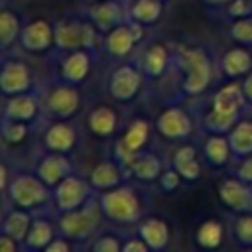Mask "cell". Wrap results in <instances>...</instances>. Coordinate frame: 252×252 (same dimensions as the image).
I'll list each match as a JSON object with an SVG mask.
<instances>
[{
	"label": "cell",
	"mask_w": 252,
	"mask_h": 252,
	"mask_svg": "<svg viewBox=\"0 0 252 252\" xmlns=\"http://www.w3.org/2000/svg\"><path fill=\"white\" fill-rule=\"evenodd\" d=\"M177 67L183 73V91L187 94H199L211 83L213 69L203 49H193V47L179 49Z\"/></svg>",
	"instance_id": "1"
},
{
	"label": "cell",
	"mask_w": 252,
	"mask_h": 252,
	"mask_svg": "<svg viewBox=\"0 0 252 252\" xmlns=\"http://www.w3.org/2000/svg\"><path fill=\"white\" fill-rule=\"evenodd\" d=\"M100 215H102L100 205H96L93 199H87L81 207H77L73 211H65L61 215L59 230H61L63 238L85 240L96 230Z\"/></svg>",
	"instance_id": "2"
},
{
	"label": "cell",
	"mask_w": 252,
	"mask_h": 252,
	"mask_svg": "<svg viewBox=\"0 0 252 252\" xmlns=\"http://www.w3.org/2000/svg\"><path fill=\"white\" fill-rule=\"evenodd\" d=\"M100 209L112 222H134L138 220L142 209L140 199L132 187H112L100 197Z\"/></svg>",
	"instance_id": "3"
},
{
	"label": "cell",
	"mask_w": 252,
	"mask_h": 252,
	"mask_svg": "<svg viewBox=\"0 0 252 252\" xmlns=\"http://www.w3.org/2000/svg\"><path fill=\"white\" fill-rule=\"evenodd\" d=\"M47 185L37 177L32 175H20L12 181L10 187V199L16 207L20 209H30V207H37L43 205L47 201Z\"/></svg>",
	"instance_id": "4"
},
{
	"label": "cell",
	"mask_w": 252,
	"mask_h": 252,
	"mask_svg": "<svg viewBox=\"0 0 252 252\" xmlns=\"http://www.w3.org/2000/svg\"><path fill=\"white\" fill-rule=\"evenodd\" d=\"M55 43L65 51L89 49L94 45V28L81 22H63L55 28Z\"/></svg>",
	"instance_id": "5"
},
{
	"label": "cell",
	"mask_w": 252,
	"mask_h": 252,
	"mask_svg": "<svg viewBox=\"0 0 252 252\" xmlns=\"http://www.w3.org/2000/svg\"><path fill=\"white\" fill-rule=\"evenodd\" d=\"M220 201L236 213H252V183L244 179H224L219 187Z\"/></svg>",
	"instance_id": "6"
},
{
	"label": "cell",
	"mask_w": 252,
	"mask_h": 252,
	"mask_svg": "<svg viewBox=\"0 0 252 252\" xmlns=\"http://www.w3.org/2000/svg\"><path fill=\"white\" fill-rule=\"evenodd\" d=\"M142 83V71L132 65H122L110 75L108 93L116 100H130L136 96Z\"/></svg>",
	"instance_id": "7"
},
{
	"label": "cell",
	"mask_w": 252,
	"mask_h": 252,
	"mask_svg": "<svg viewBox=\"0 0 252 252\" xmlns=\"http://www.w3.org/2000/svg\"><path fill=\"white\" fill-rule=\"evenodd\" d=\"M55 205L61 213L65 211H73L77 207H81L87 199H89V187L73 175H67L63 181L57 183L55 187Z\"/></svg>",
	"instance_id": "8"
},
{
	"label": "cell",
	"mask_w": 252,
	"mask_h": 252,
	"mask_svg": "<svg viewBox=\"0 0 252 252\" xmlns=\"http://www.w3.org/2000/svg\"><path fill=\"white\" fill-rule=\"evenodd\" d=\"M142 24L140 22H132L128 26L124 24H118L116 28H112L106 35V49L116 55V57H122V55H128L134 47L136 41H140L142 37Z\"/></svg>",
	"instance_id": "9"
},
{
	"label": "cell",
	"mask_w": 252,
	"mask_h": 252,
	"mask_svg": "<svg viewBox=\"0 0 252 252\" xmlns=\"http://www.w3.org/2000/svg\"><path fill=\"white\" fill-rule=\"evenodd\" d=\"M0 83H2V93L6 96L20 94V93H26L30 89L32 73H30V69H28V65L24 61L12 59V61L4 63Z\"/></svg>",
	"instance_id": "10"
},
{
	"label": "cell",
	"mask_w": 252,
	"mask_h": 252,
	"mask_svg": "<svg viewBox=\"0 0 252 252\" xmlns=\"http://www.w3.org/2000/svg\"><path fill=\"white\" fill-rule=\"evenodd\" d=\"M45 110L51 114V116H57V118H67L71 116L77 106H79V93L73 89V87H55L51 89L47 94H45V102H43Z\"/></svg>",
	"instance_id": "11"
},
{
	"label": "cell",
	"mask_w": 252,
	"mask_h": 252,
	"mask_svg": "<svg viewBox=\"0 0 252 252\" xmlns=\"http://www.w3.org/2000/svg\"><path fill=\"white\" fill-rule=\"evenodd\" d=\"M191 118L183 108H167L158 118V130L169 140H183L191 134Z\"/></svg>",
	"instance_id": "12"
},
{
	"label": "cell",
	"mask_w": 252,
	"mask_h": 252,
	"mask_svg": "<svg viewBox=\"0 0 252 252\" xmlns=\"http://www.w3.org/2000/svg\"><path fill=\"white\" fill-rule=\"evenodd\" d=\"M20 35L22 45L28 51H43L51 45V41H55V30H51V26L43 20H33L22 30Z\"/></svg>",
	"instance_id": "13"
},
{
	"label": "cell",
	"mask_w": 252,
	"mask_h": 252,
	"mask_svg": "<svg viewBox=\"0 0 252 252\" xmlns=\"http://www.w3.org/2000/svg\"><path fill=\"white\" fill-rule=\"evenodd\" d=\"M37 175L47 187H53L59 181H63L67 175H71V161L65 156H61V152L51 154V156H47L39 161Z\"/></svg>",
	"instance_id": "14"
},
{
	"label": "cell",
	"mask_w": 252,
	"mask_h": 252,
	"mask_svg": "<svg viewBox=\"0 0 252 252\" xmlns=\"http://www.w3.org/2000/svg\"><path fill=\"white\" fill-rule=\"evenodd\" d=\"M246 102V94L240 83H228L224 85L213 98V108L228 114H240L242 106Z\"/></svg>",
	"instance_id": "15"
},
{
	"label": "cell",
	"mask_w": 252,
	"mask_h": 252,
	"mask_svg": "<svg viewBox=\"0 0 252 252\" xmlns=\"http://www.w3.org/2000/svg\"><path fill=\"white\" fill-rule=\"evenodd\" d=\"M37 112V102L33 96L20 93L12 94L4 104V120H30Z\"/></svg>",
	"instance_id": "16"
},
{
	"label": "cell",
	"mask_w": 252,
	"mask_h": 252,
	"mask_svg": "<svg viewBox=\"0 0 252 252\" xmlns=\"http://www.w3.org/2000/svg\"><path fill=\"white\" fill-rule=\"evenodd\" d=\"M122 6L114 0H100L93 10L91 16L94 20V26L98 30H112L122 22Z\"/></svg>",
	"instance_id": "17"
},
{
	"label": "cell",
	"mask_w": 252,
	"mask_h": 252,
	"mask_svg": "<svg viewBox=\"0 0 252 252\" xmlns=\"http://www.w3.org/2000/svg\"><path fill=\"white\" fill-rule=\"evenodd\" d=\"M89 69H91V59H89L87 51L85 49H75V51H71L69 57L63 59L61 75L69 83H79L89 75Z\"/></svg>",
	"instance_id": "18"
},
{
	"label": "cell",
	"mask_w": 252,
	"mask_h": 252,
	"mask_svg": "<svg viewBox=\"0 0 252 252\" xmlns=\"http://www.w3.org/2000/svg\"><path fill=\"white\" fill-rule=\"evenodd\" d=\"M138 234L148 242L150 248H163L169 240V228L161 219H144L138 226Z\"/></svg>",
	"instance_id": "19"
},
{
	"label": "cell",
	"mask_w": 252,
	"mask_h": 252,
	"mask_svg": "<svg viewBox=\"0 0 252 252\" xmlns=\"http://www.w3.org/2000/svg\"><path fill=\"white\" fill-rule=\"evenodd\" d=\"M173 169H177V173L189 181L197 179L201 173V163L197 159V152L193 146H181L175 154H173Z\"/></svg>",
	"instance_id": "20"
},
{
	"label": "cell",
	"mask_w": 252,
	"mask_h": 252,
	"mask_svg": "<svg viewBox=\"0 0 252 252\" xmlns=\"http://www.w3.org/2000/svg\"><path fill=\"white\" fill-rule=\"evenodd\" d=\"M203 154H205V161L219 167V165H224L232 154V148H230V142L220 136V134H211L205 142V148H203Z\"/></svg>",
	"instance_id": "21"
},
{
	"label": "cell",
	"mask_w": 252,
	"mask_h": 252,
	"mask_svg": "<svg viewBox=\"0 0 252 252\" xmlns=\"http://www.w3.org/2000/svg\"><path fill=\"white\" fill-rule=\"evenodd\" d=\"M232 154L238 158L252 156V120H240L228 134Z\"/></svg>",
	"instance_id": "22"
},
{
	"label": "cell",
	"mask_w": 252,
	"mask_h": 252,
	"mask_svg": "<svg viewBox=\"0 0 252 252\" xmlns=\"http://www.w3.org/2000/svg\"><path fill=\"white\" fill-rule=\"evenodd\" d=\"M167 59H169V53H167L165 45H161V43L150 45L140 63L142 73L148 77H159L163 73V69L167 67Z\"/></svg>",
	"instance_id": "23"
},
{
	"label": "cell",
	"mask_w": 252,
	"mask_h": 252,
	"mask_svg": "<svg viewBox=\"0 0 252 252\" xmlns=\"http://www.w3.org/2000/svg\"><path fill=\"white\" fill-rule=\"evenodd\" d=\"M45 144L53 152H67L75 144V130L65 122H55L45 132Z\"/></svg>",
	"instance_id": "24"
},
{
	"label": "cell",
	"mask_w": 252,
	"mask_h": 252,
	"mask_svg": "<svg viewBox=\"0 0 252 252\" xmlns=\"http://www.w3.org/2000/svg\"><path fill=\"white\" fill-rule=\"evenodd\" d=\"M55 236H53L51 224L47 220H43V219H35V220H32V226L28 230V236L24 240V246L28 250H45L47 244Z\"/></svg>",
	"instance_id": "25"
},
{
	"label": "cell",
	"mask_w": 252,
	"mask_h": 252,
	"mask_svg": "<svg viewBox=\"0 0 252 252\" xmlns=\"http://www.w3.org/2000/svg\"><path fill=\"white\" fill-rule=\"evenodd\" d=\"M220 65H222V71L228 77H240V75H246L252 69V57H250V53L246 49L234 47L222 57Z\"/></svg>",
	"instance_id": "26"
},
{
	"label": "cell",
	"mask_w": 252,
	"mask_h": 252,
	"mask_svg": "<svg viewBox=\"0 0 252 252\" xmlns=\"http://www.w3.org/2000/svg\"><path fill=\"white\" fill-rule=\"evenodd\" d=\"M87 122H89V128H91L93 134L110 136L114 132V128H116V114L108 106H98L89 114Z\"/></svg>",
	"instance_id": "27"
},
{
	"label": "cell",
	"mask_w": 252,
	"mask_h": 252,
	"mask_svg": "<svg viewBox=\"0 0 252 252\" xmlns=\"http://www.w3.org/2000/svg\"><path fill=\"white\" fill-rule=\"evenodd\" d=\"M120 183V169L112 163V161H104L98 163L93 173H91V187L98 189V191H106L112 189Z\"/></svg>",
	"instance_id": "28"
},
{
	"label": "cell",
	"mask_w": 252,
	"mask_h": 252,
	"mask_svg": "<svg viewBox=\"0 0 252 252\" xmlns=\"http://www.w3.org/2000/svg\"><path fill=\"white\" fill-rule=\"evenodd\" d=\"M130 169L142 181H154L156 177L161 175V163L154 154H138Z\"/></svg>",
	"instance_id": "29"
},
{
	"label": "cell",
	"mask_w": 252,
	"mask_h": 252,
	"mask_svg": "<svg viewBox=\"0 0 252 252\" xmlns=\"http://www.w3.org/2000/svg\"><path fill=\"white\" fill-rule=\"evenodd\" d=\"M32 226V219L30 215H26L24 211H12L10 215L4 217V222H2V232L4 234H10L12 238L24 242L26 236H28V230Z\"/></svg>",
	"instance_id": "30"
},
{
	"label": "cell",
	"mask_w": 252,
	"mask_h": 252,
	"mask_svg": "<svg viewBox=\"0 0 252 252\" xmlns=\"http://www.w3.org/2000/svg\"><path fill=\"white\" fill-rule=\"evenodd\" d=\"M161 2L163 0H134L130 6V14L140 24H152L161 14Z\"/></svg>",
	"instance_id": "31"
},
{
	"label": "cell",
	"mask_w": 252,
	"mask_h": 252,
	"mask_svg": "<svg viewBox=\"0 0 252 252\" xmlns=\"http://www.w3.org/2000/svg\"><path fill=\"white\" fill-rule=\"evenodd\" d=\"M238 114H228V112H220L217 108H211L203 120L205 124V130L209 134H224V132H230V126L236 122Z\"/></svg>",
	"instance_id": "32"
},
{
	"label": "cell",
	"mask_w": 252,
	"mask_h": 252,
	"mask_svg": "<svg viewBox=\"0 0 252 252\" xmlns=\"http://www.w3.org/2000/svg\"><path fill=\"white\" fill-rule=\"evenodd\" d=\"M148 136H150V124L146 120H134L128 126L122 138V144L132 152H140V148L148 142Z\"/></svg>",
	"instance_id": "33"
},
{
	"label": "cell",
	"mask_w": 252,
	"mask_h": 252,
	"mask_svg": "<svg viewBox=\"0 0 252 252\" xmlns=\"http://www.w3.org/2000/svg\"><path fill=\"white\" fill-rule=\"evenodd\" d=\"M222 240V226L217 220H207L197 230V242L203 248H217Z\"/></svg>",
	"instance_id": "34"
},
{
	"label": "cell",
	"mask_w": 252,
	"mask_h": 252,
	"mask_svg": "<svg viewBox=\"0 0 252 252\" xmlns=\"http://www.w3.org/2000/svg\"><path fill=\"white\" fill-rule=\"evenodd\" d=\"M20 33V22L16 18V14L4 10L0 16V35H2V47L6 49Z\"/></svg>",
	"instance_id": "35"
},
{
	"label": "cell",
	"mask_w": 252,
	"mask_h": 252,
	"mask_svg": "<svg viewBox=\"0 0 252 252\" xmlns=\"http://www.w3.org/2000/svg\"><path fill=\"white\" fill-rule=\"evenodd\" d=\"M232 238L242 246H252V213H240L232 226Z\"/></svg>",
	"instance_id": "36"
},
{
	"label": "cell",
	"mask_w": 252,
	"mask_h": 252,
	"mask_svg": "<svg viewBox=\"0 0 252 252\" xmlns=\"http://www.w3.org/2000/svg\"><path fill=\"white\" fill-rule=\"evenodd\" d=\"M230 35L232 39H236L238 43H252V16H242L236 18L230 26Z\"/></svg>",
	"instance_id": "37"
},
{
	"label": "cell",
	"mask_w": 252,
	"mask_h": 252,
	"mask_svg": "<svg viewBox=\"0 0 252 252\" xmlns=\"http://www.w3.org/2000/svg\"><path fill=\"white\" fill-rule=\"evenodd\" d=\"M2 136L8 144H18L28 136V128H26L24 120H4Z\"/></svg>",
	"instance_id": "38"
},
{
	"label": "cell",
	"mask_w": 252,
	"mask_h": 252,
	"mask_svg": "<svg viewBox=\"0 0 252 252\" xmlns=\"http://www.w3.org/2000/svg\"><path fill=\"white\" fill-rule=\"evenodd\" d=\"M93 250L96 252H118L120 250V244L114 236H98L94 242H93Z\"/></svg>",
	"instance_id": "39"
},
{
	"label": "cell",
	"mask_w": 252,
	"mask_h": 252,
	"mask_svg": "<svg viewBox=\"0 0 252 252\" xmlns=\"http://www.w3.org/2000/svg\"><path fill=\"white\" fill-rule=\"evenodd\" d=\"M252 10V2L250 0H230L228 2V14L232 18H242L248 16Z\"/></svg>",
	"instance_id": "40"
},
{
	"label": "cell",
	"mask_w": 252,
	"mask_h": 252,
	"mask_svg": "<svg viewBox=\"0 0 252 252\" xmlns=\"http://www.w3.org/2000/svg\"><path fill=\"white\" fill-rule=\"evenodd\" d=\"M179 173H177V169H169V171H163L161 175H159V185H161V189L163 191H173L177 185H179Z\"/></svg>",
	"instance_id": "41"
},
{
	"label": "cell",
	"mask_w": 252,
	"mask_h": 252,
	"mask_svg": "<svg viewBox=\"0 0 252 252\" xmlns=\"http://www.w3.org/2000/svg\"><path fill=\"white\" fill-rule=\"evenodd\" d=\"M122 250L124 252H148L150 246L142 236H138V238H130L126 244H122Z\"/></svg>",
	"instance_id": "42"
},
{
	"label": "cell",
	"mask_w": 252,
	"mask_h": 252,
	"mask_svg": "<svg viewBox=\"0 0 252 252\" xmlns=\"http://www.w3.org/2000/svg\"><path fill=\"white\" fill-rule=\"evenodd\" d=\"M238 177L248 181V183H252V156L244 158V161H242V165L238 169Z\"/></svg>",
	"instance_id": "43"
},
{
	"label": "cell",
	"mask_w": 252,
	"mask_h": 252,
	"mask_svg": "<svg viewBox=\"0 0 252 252\" xmlns=\"http://www.w3.org/2000/svg\"><path fill=\"white\" fill-rule=\"evenodd\" d=\"M69 248H71V246H69L65 240H61V238H53V240L47 244L45 250H47V252H59V250H61V252H69Z\"/></svg>",
	"instance_id": "44"
},
{
	"label": "cell",
	"mask_w": 252,
	"mask_h": 252,
	"mask_svg": "<svg viewBox=\"0 0 252 252\" xmlns=\"http://www.w3.org/2000/svg\"><path fill=\"white\" fill-rule=\"evenodd\" d=\"M0 248H2V252H14L16 250V238H12L10 234H4L2 232V236H0Z\"/></svg>",
	"instance_id": "45"
},
{
	"label": "cell",
	"mask_w": 252,
	"mask_h": 252,
	"mask_svg": "<svg viewBox=\"0 0 252 252\" xmlns=\"http://www.w3.org/2000/svg\"><path fill=\"white\" fill-rule=\"evenodd\" d=\"M242 89H244V94H246V100H250L252 102V73L244 79V83H242Z\"/></svg>",
	"instance_id": "46"
},
{
	"label": "cell",
	"mask_w": 252,
	"mask_h": 252,
	"mask_svg": "<svg viewBox=\"0 0 252 252\" xmlns=\"http://www.w3.org/2000/svg\"><path fill=\"white\" fill-rule=\"evenodd\" d=\"M205 4H211V6H220V4H226L230 0H203Z\"/></svg>",
	"instance_id": "47"
},
{
	"label": "cell",
	"mask_w": 252,
	"mask_h": 252,
	"mask_svg": "<svg viewBox=\"0 0 252 252\" xmlns=\"http://www.w3.org/2000/svg\"><path fill=\"white\" fill-rule=\"evenodd\" d=\"M96 2H100V0H96Z\"/></svg>",
	"instance_id": "48"
}]
</instances>
